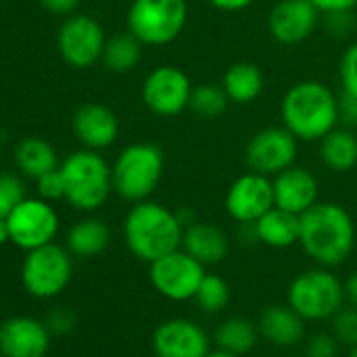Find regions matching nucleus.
<instances>
[{"label": "nucleus", "instance_id": "nucleus-46", "mask_svg": "<svg viewBox=\"0 0 357 357\" xmlns=\"http://www.w3.org/2000/svg\"><path fill=\"white\" fill-rule=\"evenodd\" d=\"M0 357H5V355H3V351H0Z\"/></svg>", "mask_w": 357, "mask_h": 357}, {"label": "nucleus", "instance_id": "nucleus-4", "mask_svg": "<svg viewBox=\"0 0 357 357\" xmlns=\"http://www.w3.org/2000/svg\"><path fill=\"white\" fill-rule=\"evenodd\" d=\"M59 168L66 178V200L78 211L101 208L114 192L112 166L95 149L70 153Z\"/></svg>", "mask_w": 357, "mask_h": 357}, {"label": "nucleus", "instance_id": "nucleus-41", "mask_svg": "<svg viewBox=\"0 0 357 357\" xmlns=\"http://www.w3.org/2000/svg\"><path fill=\"white\" fill-rule=\"evenodd\" d=\"M208 3L219 9V11H225V13H238V11H244L248 7H252L257 0H208Z\"/></svg>", "mask_w": 357, "mask_h": 357}, {"label": "nucleus", "instance_id": "nucleus-23", "mask_svg": "<svg viewBox=\"0 0 357 357\" xmlns=\"http://www.w3.org/2000/svg\"><path fill=\"white\" fill-rule=\"evenodd\" d=\"M221 86L227 93L229 103L248 105L261 97L265 78H263V72L259 66H255L250 61H238L227 68Z\"/></svg>", "mask_w": 357, "mask_h": 357}, {"label": "nucleus", "instance_id": "nucleus-19", "mask_svg": "<svg viewBox=\"0 0 357 357\" xmlns=\"http://www.w3.org/2000/svg\"><path fill=\"white\" fill-rule=\"evenodd\" d=\"M74 132L86 149H105L116 143L120 124L116 114L101 103H84L74 114Z\"/></svg>", "mask_w": 357, "mask_h": 357}, {"label": "nucleus", "instance_id": "nucleus-45", "mask_svg": "<svg viewBox=\"0 0 357 357\" xmlns=\"http://www.w3.org/2000/svg\"><path fill=\"white\" fill-rule=\"evenodd\" d=\"M349 357H357V344H353V347H351V353H349Z\"/></svg>", "mask_w": 357, "mask_h": 357}, {"label": "nucleus", "instance_id": "nucleus-37", "mask_svg": "<svg viewBox=\"0 0 357 357\" xmlns=\"http://www.w3.org/2000/svg\"><path fill=\"white\" fill-rule=\"evenodd\" d=\"M326 26L334 36H347L353 28V20H351V11L344 13H330L326 15Z\"/></svg>", "mask_w": 357, "mask_h": 357}, {"label": "nucleus", "instance_id": "nucleus-9", "mask_svg": "<svg viewBox=\"0 0 357 357\" xmlns=\"http://www.w3.org/2000/svg\"><path fill=\"white\" fill-rule=\"evenodd\" d=\"M206 271L200 261L178 248L149 263V282L164 298L183 303L196 296Z\"/></svg>", "mask_w": 357, "mask_h": 357}, {"label": "nucleus", "instance_id": "nucleus-29", "mask_svg": "<svg viewBox=\"0 0 357 357\" xmlns=\"http://www.w3.org/2000/svg\"><path fill=\"white\" fill-rule=\"evenodd\" d=\"M227 105H229V97L221 84L206 82L194 86L192 91L190 109L200 118H217L227 109Z\"/></svg>", "mask_w": 357, "mask_h": 357}, {"label": "nucleus", "instance_id": "nucleus-12", "mask_svg": "<svg viewBox=\"0 0 357 357\" xmlns=\"http://www.w3.org/2000/svg\"><path fill=\"white\" fill-rule=\"evenodd\" d=\"M7 221L11 229V242L26 252L51 244L59 231V217L43 198H26L7 217Z\"/></svg>", "mask_w": 357, "mask_h": 357}, {"label": "nucleus", "instance_id": "nucleus-32", "mask_svg": "<svg viewBox=\"0 0 357 357\" xmlns=\"http://www.w3.org/2000/svg\"><path fill=\"white\" fill-rule=\"evenodd\" d=\"M332 334L340 340V344H357V307H340L332 315Z\"/></svg>", "mask_w": 357, "mask_h": 357}, {"label": "nucleus", "instance_id": "nucleus-26", "mask_svg": "<svg viewBox=\"0 0 357 357\" xmlns=\"http://www.w3.org/2000/svg\"><path fill=\"white\" fill-rule=\"evenodd\" d=\"M15 162L24 174L38 178L45 172L57 168V153L49 141L38 137H26L15 147Z\"/></svg>", "mask_w": 357, "mask_h": 357}, {"label": "nucleus", "instance_id": "nucleus-1", "mask_svg": "<svg viewBox=\"0 0 357 357\" xmlns=\"http://www.w3.org/2000/svg\"><path fill=\"white\" fill-rule=\"evenodd\" d=\"M298 244L319 267L340 265L355 246L351 215L334 202H317L301 215Z\"/></svg>", "mask_w": 357, "mask_h": 357}, {"label": "nucleus", "instance_id": "nucleus-5", "mask_svg": "<svg viewBox=\"0 0 357 357\" xmlns=\"http://www.w3.org/2000/svg\"><path fill=\"white\" fill-rule=\"evenodd\" d=\"M162 172L164 151L158 145L130 143L118 153L112 166L114 192L130 204L149 200L160 183Z\"/></svg>", "mask_w": 357, "mask_h": 357}, {"label": "nucleus", "instance_id": "nucleus-34", "mask_svg": "<svg viewBox=\"0 0 357 357\" xmlns=\"http://www.w3.org/2000/svg\"><path fill=\"white\" fill-rule=\"evenodd\" d=\"M338 74H340L342 91L357 97V43L351 45V47L342 53Z\"/></svg>", "mask_w": 357, "mask_h": 357}, {"label": "nucleus", "instance_id": "nucleus-44", "mask_svg": "<svg viewBox=\"0 0 357 357\" xmlns=\"http://www.w3.org/2000/svg\"><path fill=\"white\" fill-rule=\"evenodd\" d=\"M206 357H240V355H236V353H229V351H225V349H217V351H211Z\"/></svg>", "mask_w": 357, "mask_h": 357}, {"label": "nucleus", "instance_id": "nucleus-42", "mask_svg": "<svg viewBox=\"0 0 357 357\" xmlns=\"http://www.w3.org/2000/svg\"><path fill=\"white\" fill-rule=\"evenodd\" d=\"M344 296L349 298V303L353 307H357V271L347 280V284H344Z\"/></svg>", "mask_w": 357, "mask_h": 357}, {"label": "nucleus", "instance_id": "nucleus-20", "mask_svg": "<svg viewBox=\"0 0 357 357\" xmlns=\"http://www.w3.org/2000/svg\"><path fill=\"white\" fill-rule=\"evenodd\" d=\"M181 248L206 267L217 265L227 257L229 240L219 225L194 221L183 229Z\"/></svg>", "mask_w": 357, "mask_h": 357}, {"label": "nucleus", "instance_id": "nucleus-8", "mask_svg": "<svg viewBox=\"0 0 357 357\" xmlns=\"http://www.w3.org/2000/svg\"><path fill=\"white\" fill-rule=\"evenodd\" d=\"M72 280L70 252L57 244H45L28 250L22 265V282L36 298H53L61 294Z\"/></svg>", "mask_w": 357, "mask_h": 357}, {"label": "nucleus", "instance_id": "nucleus-39", "mask_svg": "<svg viewBox=\"0 0 357 357\" xmlns=\"http://www.w3.org/2000/svg\"><path fill=\"white\" fill-rule=\"evenodd\" d=\"M40 5L49 11V13H55V15H72L80 0H40Z\"/></svg>", "mask_w": 357, "mask_h": 357}, {"label": "nucleus", "instance_id": "nucleus-33", "mask_svg": "<svg viewBox=\"0 0 357 357\" xmlns=\"http://www.w3.org/2000/svg\"><path fill=\"white\" fill-rule=\"evenodd\" d=\"M36 190L38 196L47 202H55V200H66V178L61 168H53L49 172H45L43 176L36 178Z\"/></svg>", "mask_w": 357, "mask_h": 357}, {"label": "nucleus", "instance_id": "nucleus-13", "mask_svg": "<svg viewBox=\"0 0 357 357\" xmlns=\"http://www.w3.org/2000/svg\"><path fill=\"white\" fill-rule=\"evenodd\" d=\"M298 153V139L282 124L259 130L246 145L248 168L267 176L294 166Z\"/></svg>", "mask_w": 357, "mask_h": 357}, {"label": "nucleus", "instance_id": "nucleus-16", "mask_svg": "<svg viewBox=\"0 0 357 357\" xmlns=\"http://www.w3.org/2000/svg\"><path fill=\"white\" fill-rule=\"evenodd\" d=\"M319 15L311 0H280L269 13V34L280 45H298L315 32Z\"/></svg>", "mask_w": 357, "mask_h": 357}, {"label": "nucleus", "instance_id": "nucleus-3", "mask_svg": "<svg viewBox=\"0 0 357 357\" xmlns=\"http://www.w3.org/2000/svg\"><path fill=\"white\" fill-rule=\"evenodd\" d=\"M183 229L185 227L174 211L153 200L132 204L124 219L126 246L145 263H153L181 248Z\"/></svg>", "mask_w": 357, "mask_h": 357}, {"label": "nucleus", "instance_id": "nucleus-27", "mask_svg": "<svg viewBox=\"0 0 357 357\" xmlns=\"http://www.w3.org/2000/svg\"><path fill=\"white\" fill-rule=\"evenodd\" d=\"M141 55H143V43L130 32H122L107 38L101 61L114 74H128L139 66Z\"/></svg>", "mask_w": 357, "mask_h": 357}, {"label": "nucleus", "instance_id": "nucleus-35", "mask_svg": "<svg viewBox=\"0 0 357 357\" xmlns=\"http://www.w3.org/2000/svg\"><path fill=\"white\" fill-rule=\"evenodd\" d=\"M340 340L332 332H315L307 340V357H336Z\"/></svg>", "mask_w": 357, "mask_h": 357}, {"label": "nucleus", "instance_id": "nucleus-43", "mask_svg": "<svg viewBox=\"0 0 357 357\" xmlns=\"http://www.w3.org/2000/svg\"><path fill=\"white\" fill-rule=\"evenodd\" d=\"M11 242V229H9V221L7 219H0V246Z\"/></svg>", "mask_w": 357, "mask_h": 357}, {"label": "nucleus", "instance_id": "nucleus-36", "mask_svg": "<svg viewBox=\"0 0 357 357\" xmlns=\"http://www.w3.org/2000/svg\"><path fill=\"white\" fill-rule=\"evenodd\" d=\"M338 116L347 128H353V126L357 128V97L355 95H349L342 91L338 99Z\"/></svg>", "mask_w": 357, "mask_h": 357}, {"label": "nucleus", "instance_id": "nucleus-17", "mask_svg": "<svg viewBox=\"0 0 357 357\" xmlns=\"http://www.w3.org/2000/svg\"><path fill=\"white\" fill-rule=\"evenodd\" d=\"M51 347L47 324L17 315L0 324V351L5 357H45Z\"/></svg>", "mask_w": 357, "mask_h": 357}, {"label": "nucleus", "instance_id": "nucleus-18", "mask_svg": "<svg viewBox=\"0 0 357 357\" xmlns=\"http://www.w3.org/2000/svg\"><path fill=\"white\" fill-rule=\"evenodd\" d=\"M271 181H273V200L278 208H284L301 217L305 211H309L313 204L319 202L317 178L301 166H290L278 172Z\"/></svg>", "mask_w": 357, "mask_h": 357}, {"label": "nucleus", "instance_id": "nucleus-25", "mask_svg": "<svg viewBox=\"0 0 357 357\" xmlns=\"http://www.w3.org/2000/svg\"><path fill=\"white\" fill-rule=\"evenodd\" d=\"M109 227L101 219H82L68 231V248L78 257H97L109 246Z\"/></svg>", "mask_w": 357, "mask_h": 357}, {"label": "nucleus", "instance_id": "nucleus-14", "mask_svg": "<svg viewBox=\"0 0 357 357\" xmlns=\"http://www.w3.org/2000/svg\"><path fill=\"white\" fill-rule=\"evenodd\" d=\"M273 206H275V200H273L271 176L255 172V170L238 176L229 185L227 196H225L227 215L242 225H252Z\"/></svg>", "mask_w": 357, "mask_h": 357}, {"label": "nucleus", "instance_id": "nucleus-2", "mask_svg": "<svg viewBox=\"0 0 357 357\" xmlns=\"http://www.w3.org/2000/svg\"><path fill=\"white\" fill-rule=\"evenodd\" d=\"M282 124L298 141H319L340 122L338 97L317 80H301L292 84L280 105Z\"/></svg>", "mask_w": 357, "mask_h": 357}, {"label": "nucleus", "instance_id": "nucleus-11", "mask_svg": "<svg viewBox=\"0 0 357 357\" xmlns=\"http://www.w3.org/2000/svg\"><path fill=\"white\" fill-rule=\"evenodd\" d=\"M105 32L91 15H70L57 34V49L63 61L76 70H86L101 61L105 49Z\"/></svg>", "mask_w": 357, "mask_h": 357}, {"label": "nucleus", "instance_id": "nucleus-6", "mask_svg": "<svg viewBox=\"0 0 357 357\" xmlns=\"http://www.w3.org/2000/svg\"><path fill=\"white\" fill-rule=\"evenodd\" d=\"M188 0H132L126 24L128 32L147 47L174 43L188 26Z\"/></svg>", "mask_w": 357, "mask_h": 357}, {"label": "nucleus", "instance_id": "nucleus-30", "mask_svg": "<svg viewBox=\"0 0 357 357\" xmlns=\"http://www.w3.org/2000/svg\"><path fill=\"white\" fill-rule=\"evenodd\" d=\"M229 296H231V290H229L227 282L217 273H206L194 298L202 311L217 313L227 307Z\"/></svg>", "mask_w": 357, "mask_h": 357}, {"label": "nucleus", "instance_id": "nucleus-24", "mask_svg": "<svg viewBox=\"0 0 357 357\" xmlns=\"http://www.w3.org/2000/svg\"><path fill=\"white\" fill-rule=\"evenodd\" d=\"M319 158L334 172H349L357 166V137L349 128H332L319 141Z\"/></svg>", "mask_w": 357, "mask_h": 357}, {"label": "nucleus", "instance_id": "nucleus-31", "mask_svg": "<svg viewBox=\"0 0 357 357\" xmlns=\"http://www.w3.org/2000/svg\"><path fill=\"white\" fill-rule=\"evenodd\" d=\"M26 200L24 183L15 174H0V219H7Z\"/></svg>", "mask_w": 357, "mask_h": 357}, {"label": "nucleus", "instance_id": "nucleus-28", "mask_svg": "<svg viewBox=\"0 0 357 357\" xmlns=\"http://www.w3.org/2000/svg\"><path fill=\"white\" fill-rule=\"evenodd\" d=\"M259 334H261L259 326H255L250 319L229 317L217 328L215 340H217L219 349H225V351L236 353V355H246L257 344Z\"/></svg>", "mask_w": 357, "mask_h": 357}, {"label": "nucleus", "instance_id": "nucleus-21", "mask_svg": "<svg viewBox=\"0 0 357 357\" xmlns=\"http://www.w3.org/2000/svg\"><path fill=\"white\" fill-rule=\"evenodd\" d=\"M259 332L275 347H294L305 336V319L290 305H273L261 313Z\"/></svg>", "mask_w": 357, "mask_h": 357}, {"label": "nucleus", "instance_id": "nucleus-38", "mask_svg": "<svg viewBox=\"0 0 357 357\" xmlns=\"http://www.w3.org/2000/svg\"><path fill=\"white\" fill-rule=\"evenodd\" d=\"M311 3L319 9L321 15L344 13V11H353L357 7V0H311Z\"/></svg>", "mask_w": 357, "mask_h": 357}, {"label": "nucleus", "instance_id": "nucleus-22", "mask_svg": "<svg viewBox=\"0 0 357 357\" xmlns=\"http://www.w3.org/2000/svg\"><path fill=\"white\" fill-rule=\"evenodd\" d=\"M252 234L265 246L288 248L292 244H298L301 217L294 215V213H288L284 208L273 206L259 221L252 223Z\"/></svg>", "mask_w": 357, "mask_h": 357}, {"label": "nucleus", "instance_id": "nucleus-7", "mask_svg": "<svg viewBox=\"0 0 357 357\" xmlns=\"http://www.w3.org/2000/svg\"><path fill=\"white\" fill-rule=\"evenodd\" d=\"M344 286L328 267H315L298 273L288 286V305L305 321L332 319L342 307Z\"/></svg>", "mask_w": 357, "mask_h": 357}, {"label": "nucleus", "instance_id": "nucleus-15", "mask_svg": "<svg viewBox=\"0 0 357 357\" xmlns=\"http://www.w3.org/2000/svg\"><path fill=\"white\" fill-rule=\"evenodd\" d=\"M151 347L155 357H206L211 353L208 334L200 324L174 317L153 330Z\"/></svg>", "mask_w": 357, "mask_h": 357}, {"label": "nucleus", "instance_id": "nucleus-40", "mask_svg": "<svg viewBox=\"0 0 357 357\" xmlns=\"http://www.w3.org/2000/svg\"><path fill=\"white\" fill-rule=\"evenodd\" d=\"M47 326H49V330H55V332H68L74 326V315L68 309H57L49 317V324Z\"/></svg>", "mask_w": 357, "mask_h": 357}, {"label": "nucleus", "instance_id": "nucleus-10", "mask_svg": "<svg viewBox=\"0 0 357 357\" xmlns=\"http://www.w3.org/2000/svg\"><path fill=\"white\" fill-rule=\"evenodd\" d=\"M192 91L194 84L181 68L160 66L143 80L141 97L151 114L160 118H172L190 107Z\"/></svg>", "mask_w": 357, "mask_h": 357}]
</instances>
